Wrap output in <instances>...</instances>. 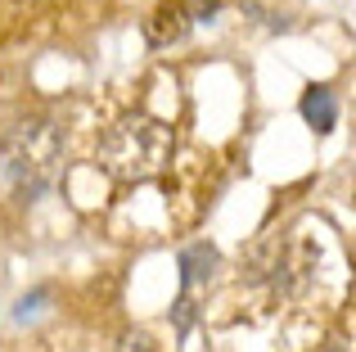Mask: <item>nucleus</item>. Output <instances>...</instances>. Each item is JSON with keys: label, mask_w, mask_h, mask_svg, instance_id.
Masks as SVG:
<instances>
[{"label": "nucleus", "mask_w": 356, "mask_h": 352, "mask_svg": "<svg viewBox=\"0 0 356 352\" xmlns=\"http://www.w3.org/2000/svg\"><path fill=\"white\" fill-rule=\"evenodd\" d=\"M172 159V131L158 118H127L104 136V168L118 181H149Z\"/></svg>", "instance_id": "1"}, {"label": "nucleus", "mask_w": 356, "mask_h": 352, "mask_svg": "<svg viewBox=\"0 0 356 352\" xmlns=\"http://www.w3.org/2000/svg\"><path fill=\"white\" fill-rule=\"evenodd\" d=\"M59 154H63V145L50 122H23L0 145V168H5L18 194H41L54 181V172H59Z\"/></svg>", "instance_id": "2"}, {"label": "nucleus", "mask_w": 356, "mask_h": 352, "mask_svg": "<svg viewBox=\"0 0 356 352\" xmlns=\"http://www.w3.org/2000/svg\"><path fill=\"white\" fill-rule=\"evenodd\" d=\"M302 113L312 118L316 127H330L334 122V99H330V90H312V95L302 99Z\"/></svg>", "instance_id": "3"}]
</instances>
